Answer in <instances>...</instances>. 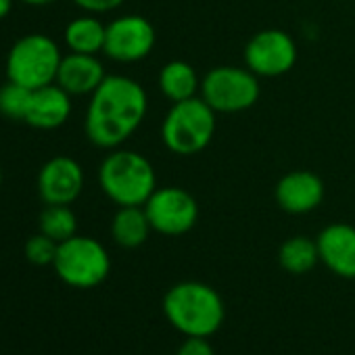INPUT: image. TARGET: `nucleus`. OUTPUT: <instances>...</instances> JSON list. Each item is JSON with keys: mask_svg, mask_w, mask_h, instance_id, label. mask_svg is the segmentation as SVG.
Masks as SVG:
<instances>
[{"mask_svg": "<svg viewBox=\"0 0 355 355\" xmlns=\"http://www.w3.org/2000/svg\"><path fill=\"white\" fill-rule=\"evenodd\" d=\"M148 113V94L144 86L121 73H111L90 94L84 134L103 150L123 146L142 125Z\"/></svg>", "mask_w": 355, "mask_h": 355, "instance_id": "obj_1", "label": "nucleus"}, {"mask_svg": "<svg viewBox=\"0 0 355 355\" xmlns=\"http://www.w3.org/2000/svg\"><path fill=\"white\" fill-rule=\"evenodd\" d=\"M161 307L167 322L184 336L209 338L226 320L222 295L201 280H182L169 286Z\"/></svg>", "mask_w": 355, "mask_h": 355, "instance_id": "obj_2", "label": "nucleus"}, {"mask_svg": "<svg viewBox=\"0 0 355 355\" xmlns=\"http://www.w3.org/2000/svg\"><path fill=\"white\" fill-rule=\"evenodd\" d=\"M98 187L117 207H142L157 191V171L146 155L119 146L101 161Z\"/></svg>", "mask_w": 355, "mask_h": 355, "instance_id": "obj_3", "label": "nucleus"}, {"mask_svg": "<svg viewBox=\"0 0 355 355\" xmlns=\"http://www.w3.org/2000/svg\"><path fill=\"white\" fill-rule=\"evenodd\" d=\"M218 130V113L201 98L193 96L171 103L161 121V142L178 157H193L203 153Z\"/></svg>", "mask_w": 355, "mask_h": 355, "instance_id": "obj_4", "label": "nucleus"}, {"mask_svg": "<svg viewBox=\"0 0 355 355\" xmlns=\"http://www.w3.org/2000/svg\"><path fill=\"white\" fill-rule=\"evenodd\" d=\"M61 61V49L51 36L38 32L26 34L9 49L5 59V76L28 90H36L57 82Z\"/></svg>", "mask_w": 355, "mask_h": 355, "instance_id": "obj_5", "label": "nucleus"}, {"mask_svg": "<svg viewBox=\"0 0 355 355\" xmlns=\"http://www.w3.org/2000/svg\"><path fill=\"white\" fill-rule=\"evenodd\" d=\"M53 270L67 286L94 288L109 278L111 255L101 241L76 234L59 243Z\"/></svg>", "mask_w": 355, "mask_h": 355, "instance_id": "obj_6", "label": "nucleus"}, {"mask_svg": "<svg viewBox=\"0 0 355 355\" xmlns=\"http://www.w3.org/2000/svg\"><path fill=\"white\" fill-rule=\"evenodd\" d=\"M261 94L259 78L241 65H218L201 78L199 96L216 113H243L255 107Z\"/></svg>", "mask_w": 355, "mask_h": 355, "instance_id": "obj_7", "label": "nucleus"}, {"mask_svg": "<svg viewBox=\"0 0 355 355\" xmlns=\"http://www.w3.org/2000/svg\"><path fill=\"white\" fill-rule=\"evenodd\" d=\"M142 207L153 232L163 236H182L199 222L197 199L180 187H157Z\"/></svg>", "mask_w": 355, "mask_h": 355, "instance_id": "obj_8", "label": "nucleus"}, {"mask_svg": "<svg viewBox=\"0 0 355 355\" xmlns=\"http://www.w3.org/2000/svg\"><path fill=\"white\" fill-rule=\"evenodd\" d=\"M299 57L297 42L293 36L278 28H268L249 38L245 44V67L257 78H280L286 76Z\"/></svg>", "mask_w": 355, "mask_h": 355, "instance_id": "obj_9", "label": "nucleus"}, {"mask_svg": "<svg viewBox=\"0 0 355 355\" xmlns=\"http://www.w3.org/2000/svg\"><path fill=\"white\" fill-rule=\"evenodd\" d=\"M157 44V30L155 26L136 13L119 15L107 24V38H105V57L121 63L132 65L144 61Z\"/></svg>", "mask_w": 355, "mask_h": 355, "instance_id": "obj_10", "label": "nucleus"}, {"mask_svg": "<svg viewBox=\"0 0 355 355\" xmlns=\"http://www.w3.org/2000/svg\"><path fill=\"white\" fill-rule=\"evenodd\" d=\"M84 187V167L67 155L51 157L36 178V191L44 205H71L82 197Z\"/></svg>", "mask_w": 355, "mask_h": 355, "instance_id": "obj_11", "label": "nucleus"}, {"mask_svg": "<svg viewBox=\"0 0 355 355\" xmlns=\"http://www.w3.org/2000/svg\"><path fill=\"white\" fill-rule=\"evenodd\" d=\"M324 180L309 169H293L276 182L274 197L282 211L291 216H305L318 209L324 201Z\"/></svg>", "mask_w": 355, "mask_h": 355, "instance_id": "obj_12", "label": "nucleus"}, {"mask_svg": "<svg viewBox=\"0 0 355 355\" xmlns=\"http://www.w3.org/2000/svg\"><path fill=\"white\" fill-rule=\"evenodd\" d=\"M320 263H324L334 276L355 278V226L345 222L328 224L315 236Z\"/></svg>", "mask_w": 355, "mask_h": 355, "instance_id": "obj_13", "label": "nucleus"}, {"mask_svg": "<svg viewBox=\"0 0 355 355\" xmlns=\"http://www.w3.org/2000/svg\"><path fill=\"white\" fill-rule=\"evenodd\" d=\"M71 98L73 96L65 92L57 82L32 90L28 113H26V123L32 125L34 130H44V132L59 130L71 117V111H73Z\"/></svg>", "mask_w": 355, "mask_h": 355, "instance_id": "obj_14", "label": "nucleus"}, {"mask_svg": "<svg viewBox=\"0 0 355 355\" xmlns=\"http://www.w3.org/2000/svg\"><path fill=\"white\" fill-rule=\"evenodd\" d=\"M107 78L98 55L67 53L59 65L57 84L71 96H90Z\"/></svg>", "mask_w": 355, "mask_h": 355, "instance_id": "obj_15", "label": "nucleus"}, {"mask_svg": "<svg viewBox=\"0 0 355 355\" xmlns=\"http://www.w3.org/2000/svg\"><path fill=\"white\" fill-rule=\"evenodd\" d=\"M157 86H159L163 98H167L169 103H180V101L199 96L201 78L191 63H187L182 59H175L161 67Z\"/></svg>", "mask_w": 355, "mask_h": 355, "instance_id": "obj_16", "label": "nucleus"}, {"mask_svg": "<svg viewBox=\"0 0 355 355\" xmlns=\"http://www.w3.org/2000/svg\"><path fill=\"white\" fill-rule=\"evenodd\" d=\"M105 38H107V24H103L98 15H92V13H84L71 19L63 32V42L67 51L82 53V55L103 53Z\"/></svg>", "mask_w": 355, "mask_h": 355, "instance_id": "obj_17", "label": "nucleus"}, {"mask_svg": "<svg viewBox=\"0 0 355 355\" xmlns=\"http://www.w3.org/2000/svg\"><path fill=\"white\" fill-rule=\"evenodd\" d=\"M150 232L153 228L144 207H117L111 220V239L115 241V245H119L121 249H138L148 241Z\"/></svg>", "mask_w": 355, "mask_h": 355, "instance_id": "obj_18", "label": "nucleus"}, {"mask_svg": "<svg viewBox=\"0 0 355 355\" xmlns=\"http://www.w3.org/2000/svg\"><path fill=\"white\" fill-rule=\"evenodd\" d=\"M278 263L288 274H307L320 263L315 239L297 234L286 239L278 249Z\"/></svg>", "mask_w": 355, "mask_h": 355, "instance_id": "obj_19", "label": "nucleus"}, {"mask_svg": "<svg viewBox=\"0 0 355 355\" xmlns=\"http://www.w3.org/2000/svg\"><path fill=\"white\" fill-rule=\"evenodd\" d=\"M38 228L53 241L63 243L78 234V216L71 205H46L38 218Z\"/></svg>", "mask_w": 355, "mask_h": 355, "instance_id": "obj_20", "label": "nucleus"}, {"mask_svg": "<svg viewBox=\"0 0 355 355\" xmlns=\"http://www.w3.org/2000/svg\"><path fill=\"white\" fill-rule=\"evenodd\" d=\"M30 94L32 90L26 86H19L11 80L3 82L0 86V115L11 121H26Z\"/></svg>", "mask_w": 355, "mask_h": 355, "instance_id": "obj_21", "label": "nucleus"}, {"mask_svg": "<svg viewBox=\"0 0 355 355\" xmlns=\"http://www.w3.org/2000/svg\"><path fill=\"white\" fill-rule=\"evenodd\" d=\"M57 249H59V243L57 241H53L51 236L38 232L32 239H28V243L24 247V253H26V257H28L30 263L42 268V266H53L55 263Z\"/></svg>", "mask_w": 355, "mask_h": 355, "instance_id": "obj_22", "label": "nucleus"}, {"mask_svg": "<svg viewBox=\"0 0 355 355\" xmlns=\"http://www.w3.org/2000/svg\"><path fill=\"white\" fill-rule=\"evenodd\" d=\"M71 3L82 9L84 13H92V15H105V13H113L117 11L125 0H71Z\"/></svg>", "mask_w": 355, "mask_h": 355, "instance_id": "obj_23", "label": "nucleus"}, {"mask_svg": "<svg viewBox=\"0 0 355 355\" xmlns=\"http://www.w3.org/2000/svg\"><path fill=\"white\" fill-rule=\"evenodd\" d=\"M175 355H216L209 338L203 336H184L182 345L178 347Z\"/></svg>", "mask_w": 355, "mask_h": 355, "instance_id": "obj_24", "label": "nucleus"}, {"mask_svg": "<svg viewBox=\"0 0 355 355\" xmlns=\"http://www.w3.org/2000/svg\"><path fill=\"white\" fill-rule=\"evenodd\" d=\"M15 0H0V21H5L13 11Z\"/></svg>", "mask_w": 355, "mask_h": 355, "instance_id": "obj_25", "label": "nucleus"}, {"mask_svg": "<svg viewBox=\"0 0 355 355\" xmlns=\"http://www.w3.org/2000/svg\"><path fill=\"white\" fill-rule=\"evenodd\" d=\"M19 3H24L28 7H51V5L59 3V0H19Z\"/></svg>", "mask_w": 355, "mask_h": 355, "instance_id": "obj_26", "label": "nucleus"}, {"mask_svg": "<svg viewBox=\"0 0 355 355\" xmlns=\"http://www.w3.org/2000/svg\"><path fill=\"white\" fill-rule=\"evenodd\" d=\"M3 180H5V175H3V167H0V189H3Z\"/></svg>", "mask_w": 355, "mask_h": 355, "instance_id": "obj_27", "label": "nucleus"}, {"mask_svg": "<svg viewBox=\"0 0 355 355\" xmlns=\"http://www.w3.org/2000/svg\"><path fill=\"white\" fill-rule=\"evenodd\" d=\"M0 86H3V73H0Z\"/></svg>", "mask_w": 355, "mask_h": 355, "instance_id": "obj_28", "label": "nucleus"}]
</instances>
